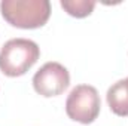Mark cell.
<instances>
[{"mask_svg":"<svg viewBox=\"0 0 128 126\" xmlns=\"http://www.w3.org/2000/svg\"><path fill=\"white\" fill-rule=\"evenodd\" d=\"M70 85V73L63 64L51 61L43 64L33 76V88L39 95L52 98L61 95Z\"/></svg>","mask_w":128,"mask_h":126,"instance_id":"cell-4","label":"cell"},{"mask_svg":"<svg viewBox=\"0 0 128 126\" xmlns=\"http://www.w3.org/2000/svg\"><path fill=\"white\" fill-rule=\"evenodd\" d=\"M61 7L74 18H85L90 16L96 7L94 0H61Z\"/></svg>","mask_w":128,"mask_h":126,"instance_id":"cell-6","label":"cell"},{"mask_svg":"<svg viewBox=\"0 0 128 126\" xmlns=\"http://www.w3.org/2000/svg\"><path fill=\"white\" fill-rule=\"evenodd\" d=\"M106 99L113 114L128 117V77L113 83L107 89Z\"/></svg>","mask_w":128,"mask_h":126,"instance_id":"cell-5","label":"cell"},{"mask_svg":"<svg viewBox=\"0 0 128 126\" xmlns=\"http://www.w3.org/2000/svg\"><path fill=\"white\" fill-rule=\"evenodd\" d=\"M0 12L12 27L34 30L43 27L51 16L49 0H2Z\"/></svg>","mask_w":128,"mask_h":126,"instance_id":"cell-1","label":"cell"},{"mask_svg":"<svg viewBox=\"0 0 128 126\" xmlns=\"http://www.w3.org/2000/svg\"><path fill=\"white\" fill-rule=\"evenodd\" d=\"M101 101L100 95L91 85H78L74 86L66 101V113L67 116L78 123L90 125L100 114Z\"/></svg>","mask_w":128,"mask_h":126,"instance_id":"cell-3","label":"cell"},{"mask_svg":"<svg viewBox=\"0 0 128 126\" xmlns=\"http://www.w3.org/2000/svg\"><path fill=\"white\" fill-rule=\"evenodd\" d=\"M40 57V49L30 39H10L0 51V71L8 77L24 76Z\"/></svg>","mask_w":128,"mask_h":126,"instance_id":"cell-2","label":"cell"}]
</instances>
